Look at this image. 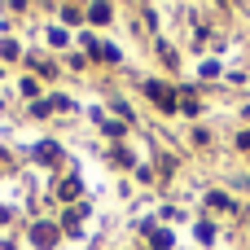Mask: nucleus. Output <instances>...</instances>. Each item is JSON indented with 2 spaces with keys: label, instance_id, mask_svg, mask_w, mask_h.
<instances>
[{
  "label": "nucleus",
  "instance_id": "nucleus-3",
  "mask_svg": "<svg viewBox=\"0 0 250 250\" xmlns=\"http://www.w3.org/2000/svg\"><path fill=\"white\" fill-rule=\"evenodd\" d=\"M35 158H44V163H57V158H62V149H57L53 141H40V145H35Z\"/></svg>",
  "mask_w": 250,
  "mask_h": 250
},
{
  "label": "nucleus",
  "instance_id": "nucleus-2",
  "mask_svg": "<svg viewBox=\"0 0 250 250\" xmlns=\"http://www.w3.org/2000/svg\"><path fill=\"white\" fill-rule=\"evenodd\" d=\"M57 237H62V233H57V224H35V229H31V242H35L40 250L57 246Z\"/></svg>",
  "mask_w": 250,
  "mask_h": 250
},
{
  "label": "nucleus",
  "instance_id": "nucleus-4",
  "mask_svg": "<svg viewBox=\"0 0 250 250\" xmlns=\"http://www.w3.org/2000/svg\"><path fill=\"white\" fill-rule=\"evenodd\" d=\"M79 193H83V189H79V180H66V185H62V202H75Z\"/></svg>",
  "mask_w": 250,
  "mask_h": 250
},
{
  "label": "nucleus",
  "instance_id": "nucleus-5",
  "mask_svg": "<svg viewBox=\"0 0 250 250\" xmlns=\"http://www.w3.org/2000/svg\"><path fill=\"white\" fill-rule=\"evenodd\" d=\"M149 242H154L158 250H167V246H171V233H167V229H154V233H149Z\"/></svg>",
  "mask_w": 250,
  "mask_h": 250
},
{
  "label": "nucleus",
  "instance_id": "nucleus-1",
  "mask_svg": "<svg viewBox=\"0 0 250 250\" xmlns=\"http://www.w3.org/2000/svg\"><path fill=\"white\" fill-rule=\"evenodd\" d=\"M145 92L154 97V105H158V110H167V114L176 110V97H171V88H167V83H158V79H149V83H145Z\"/></svg>",
  "mask_w": 250,
  "mask_h": 250
},
{
  "label": "nucleus",
  "instance_id": "nucleus-7",
  "mask_svg": "<svg viewBox=\"0 0 250 250\" xmlns=\"http://www.w3.org/2000/svg\"><path fill=\"white\" fill-rule=\"evenodd\" d=\"M198 242H215V229L211 224H198Z\"/></svg>",
  "mask_w": 250,
  "mask_h": 250
},
{
  "label": "nucleus",
  "instance_id": "nucleus-6",
  "mask_svg": "<svg viewBox=\"0 0 250 250\" xmlns=\"http://www.w3.org/2000/svg\"><path fill=\"white\" fill-rule=\"evenodd\" d=\"M88 18H92V22H110V4H92Z\"/></svg>",
  "mask_w": 250,
  "mask_h": 250
}]
</instances>
